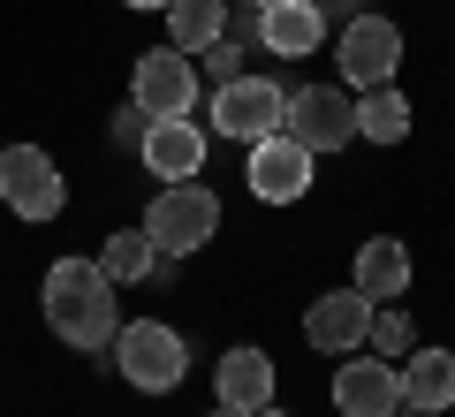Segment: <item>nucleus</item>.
<instances>
[{
    "label": "nucleus",
    "instance_id": "4",
    "mask_svg": "<svg viewBox=\"0 0 455 417\" xmlns=\"http://www.w3.org/2000/svg\"><path fill=\"white\" fill-rule=\"evenodd\" d=\"M289 122V99H281L274 76H228L212 84V129H220L228 145H259L274 129Z\"/></svg>",
    "mask_w": 455,
    "mask_h": 417
},
{
    "label": "nucleus",
    "instance_id": "13",
    "mask_svg": "<svg viewBox=\"0 0 455 417\" xmlns=\"http://www.w3.org/2000/svg\"><path fill=\"white\" fill-rule=\"evenodd\" d=\"M137 160L160 182H197V167H205V129H197L190 114H182V122H152L145 145H137Z\"/></svg>",
    "mask_w": 455,
    "mask_h": 417
},
{
    "label": "nucleus",
    "instance_id": "12",
    "mask_svg": "<svg viewBox=\"0 0 455 417\" xmlns=\"http://www.w3.org/2000/svg\"><path fill=\"white\" fill-rule=\"evenodd\" d=\"M212 395H220V410H266L274 402V357L251 349V341H235V349L212 365Z\"/></svg>",
    "mask_w": 455,
    "mask_h": 417
},
{
    "label": "nucleus",
    "instance_id": "15",
    "mask_svg": "<svg viewBox=\"0 0 455 417\" xmlns=\"http://www.w3.org/2000/svg\"><path fill=\"white\" fill-rule=\"evenodd\" d=\"M395 372H403V410H455V349H410L395 357Z\"/></svg>",
    "mask_w": 455,
    "mask_h": 417
},
{
    "label": "nucleus",
    "instance_id": "11",
    "mask_svg": "<svg viewBox=\"0 0 455 417\" xmlns=\"http://www.w3.org/2000/svg\"><path fill=\"white\" fill-rule=\"evenodd\" d=\"M251 190H259L266 205H296V197L311 190V152L296 145L289 129H274V137L251 145Z\"/></svg>",
    "mask_w": 455,
    "mask_h": 417
},
{
    "label": "nucleus",
    "instance_id": "18",
    "mask_svg": "<svg viewBox=\"0 0 455 417\" xmlns=\"http://www.w3.org/2000/svg\"><path fill=\"white\" fill-rule=\"evenodd\" d=\"M228 31V0H167V46L175 53H205Z\"/></svg>",
    "mask_w": 455,
    "mask_h": 417
},
{
    "label": "nucleus",
    "instance_id": "6",
    "mask_svg": "<svg viewBox=\"0 0 455 417\" xmlns=\"http://www.w3.org/2000/svg\"><path fill=\"white\" fill-rule=\"evenodd\" d=\"M281 129H289L311 160H319V152H341L357 137V99H349V84H304V92L289 99V122Z\"/></svg>",
    "mask_w": 455,
    "mask_h": 417
},
{
    "label": "nucleus",
    "instance_id": "10",
    "mask_svg": "<svg viewBox=\"0 0 455 417\" xmlns=\"http://www.w3.org/2000/svg\"><path fill=\"white\" fill-rule=\"evenodd\" d=\"M372 296L364 289H326L319 304L304 311V341L311 349H326V357H349V349H364V334H372Z\"/></svg>",
    "mask_w": 455,
    "mask_h": 417
},
{
    "label": "nucleus",
    "instance_id": "5",
    "mask_svg": "<svg viewBox=\"0 0 455 417\" xmlns=\"http://www.w3.org/2000/svg\"><path fill=\"white\" fill-rule=\"evenodd\" d=\"M334 61H341V84L349 92H379V84H395V68H403V31H395L387 16H349L334 38Z\"/></svg>",
    "mask_w": 455,
    "mask_h": 417
},
{
    "label": "nucleus",
    "instance_id": "23",
    "mask_svg": "<svg viewBox=\"0 0 455 417\" xmlns=\"http://www.w3.org/2000/svg\"><path fill=\"white\" fill-rule=\"evenodd\" d=\"M122 8H167V0H122Z\"/></svg>",
    "mask_w": 455,
    "mask_h": 417
},
{
    "label": "nucleus",
    "instance_id": "1",
    "mask_svg": "<svg viewBox=\"0 0 455 417\" xmlns=\"http://www.w3.org/2000/svg\"><path fill=\"white\" fill-rule=\"evenodd\" d=\"M38 304H46V326L68 349H107L122 334V304H114V281L99 258H53Z\"/></svg>",
    "mask_w": 455,
    "mask_h": 417
},
{
    "label": "nucleus",
    "instance_id": "22",
    "mask_svg": "<svg viewBox=\"0 0 455 417\" xmlns=\"http://www.w3.org/2000/svg\"><path fill=\"white\" fill-rule=\"evenodd\" d=\"M145 129H152V114L137 107V99H130L122 114H114V137H122V145H145Z\"/></svg>",
    "mask_w": 455,
    "mask_h": 417
},
{
    "label": "nucleus",
    "instance_id": "16",
    "mask_svg": "<svg viewBox=\"0 0 455 417\" xmlns=\"http://www.w3.org/2000/svg\"><path fill=\"white\" fill-rule=\"evenodd\" d=\"M349 289H364L372 304H395V296H410V243H395V236L357 243V273H349Z\"/></svg>",
    "mask_w": 455,
    "mask_h": 417
},
{
    "label": "nucleus",
    "instance_id": "25",
    "mask_svg": "<svg viewBox=\"0 0 455 417\" xmlns=\"http://www.w3.org/2000/svg\"><path fill=\"white\" fill-rule=\"evenodd\" d=\"M212 417H243V410H212Z\"/></svg>",
    "mask_w": 455,
    "mask_h": 417
},
{
    "label": "nucleus",
    "instance_id": "14",
    "mask_svg": "<svg viewBox=\"0 0 455 417\" xmlns=\"http://www.w3.org/2000/svg\"><path fill=\"white\" fill-rule=\"evenodd\" d=\"M259 38L281 53V61H304V53H319V38H326V8L319 0H266L259 8Z\"/></svg>",
    "mask_w": 455,
    "mask_h": 417
},
{
    "label": "nucleus",
    "instance_id": "3",
    "mask_svg": "<svg viewBox=\"0 0 455 417\" xmlns=\"http://www.w3.org/2000/svg\"><path fill=\"white\" fill-rule=\"evenodd\" d=\"M212 228H220V197H212L205 182H167V190L145 205V236L160 243L167 258L205 251V243H212Z\"/></svg>",
    "mask_w": 455,
    "mask_h": 417
},
{
    "label": "nucleus",
    "instance_id": "7",
    "mask_svg": "<svg viewBox=\"0 0 455 417\" xmlns=\"http://www.w3.org/2000/svg\"><path fill=\"white\" fill-rule=\"evenodd\" d=\"M0 205L16 213V221H53V213L68 205L61 167H53L38 145H8L0 152Z\"/></svg>",
    "mask_w": 455,
    "mask_h": 417
},
{
    "label": "nucleus",
    "instance_id": "20",
    "mask_svg": "<svg viewBox=\"0 0 455 417\" xmlns=\"http://www.w3.org/2000/svg\"><path fill=\"white\" fill-rule=\"evenodd\" d=\"M364 349H372V357H410V349H418V341H410V311L379 304V311H372V334H364Z\"/></svg>",
    "mask_w": 455,
    "mask_h": 417
},
{
    "label": "nucleus",
    "instance_id": "2",
    "mask_svg": "<svg viewBox=\"0 0 455 417\" xmlns=\"http://www.w3.org/2000/svg\"><path fill=\"white\" fill-rule=\"evenodd\" d=\"M114 365H122V380L137 395H175L182 372H190V349H182V334L167 319H130L114 334Z\"/></svg>",
    "mask_w": 455,
    "mask_h": 417
},
{
    "label": "nucleus",
    "instance_id": "8",
    "mask_svg": "<svg viewBox=\"0 0 455 417\" xmlns=\"http://www.w3.org/2000/svg\"><path fill=\"white\" fill-rule=\"evenodd\" d=\"M130 99L152 122H182V114L197 107V61L175 53V46H152L145 61H137V76H130Z\"/></svg>",
    "mask_w": 455,
    "mask_h": 417
},
{
    "label": "nucleus",
    "instance_id": "19",
    "mask_svg": "<svg viewBox=\"0 0 455 417\" xmlns=\"http://www.w3.org/2000/svg\"><path fill=\"white\" fill-rule=\"evenodd\" d=\"M357 137L364 145H403L410 137V99L395 92V84H379V92L357 99Z\"/></svg>",
    "mask_w": 455,
    "mask_h": 417
},
{
    "label": "nucleus",
    "instance_id": "26",
    "mask_svg": "<svg viewBox=\"0 0 455 417\" xmlns=\"http://www.w3.org/2000/svg\"><path fill=\"white\" fill-rule=\"evenodd\" d=\"M251 8H266V0H251Z\"/></svg>",
    "mask_w": 455,
    "mask_h": 417
},
{
    "label": "nucleus",
    "instance_id": "17",
    "mask_svg": "<svg viewBox=\"0 0 455 417\" xmlns=\"http://www.w3.org/2000/svg\"><path fill=\"white\" fill-rule=\"evenodd\" d=\"M99 266H107V281H114V289H137V281H152V273L167 266V251L145 236V228H122V236H107Z\"/></svg>",
    "mask_w": 455,
    "mask_h": 417
},
{
    "label": "nucleus",
    "instance_id": "9",
    "mask_svg": "<svg viewBox=\"0 0 455 417\" xmlns=\"http://www.w3.org/2000/svg\"><path fill=\"white\" fill-rule=\"evenodd\" d=\"M334 410L341 417H403V372H395V357L349 349V365L334 372Z\"/></svg>",
    "mask_w": 455,
    "mask_h": 417
},
{
    "label": "nucleus",
    "instance_id": "21",
    "mask_svg": "<svg viewBox=\"0 0 455 417\" xmlns=\"http://www.w3.org/2000/svg\"><path fill=\"white\" fill-rule=\"evenodd\" d=\"M190 61H197V68H205V76H212V84H228V76H243V68H235V61H243V46H235V38H228V31H220V38H212V46H205V53H190Z\"/></svg>",
    "mask_w": 455,
    "mask_h": 417
},
{
    "label": "nucleus",
    "instance_id": "24",
    "mask_svg": "<svg viewBox=\"0 0 455 417\" xmlns=\"http://www.w3.org/2000/svg\"><path fill=\"white\" fill-rule=\"evenodd\" d=\"M251 417H289V410H274V402H266V410H251Z\"/></svg>",
    "mask_w": 455,
    "mask_h": 417
}]
</instances>
